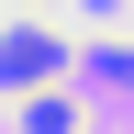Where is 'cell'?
<instances>
[{
    "label": "cell",
    "mask_w": 134,
    "mask_h": 134,
    "mask_svg": "<svg viewBox=\"0 0 134 134\" xmlns=\"http://www.w3.org/2000/svg\"><path fill=\"white\" fill-rule=\"evenodd\" d=\"M45 78H67V45L45 23H11L0 34V90H45Z\"/></svg>",
    "instance_id": "1"
},
{
    "label": "cell",
    "mask_w": 134,
    "mask_h": 134,
    "mask_svg": "<svg viewBox=\"0 0 134 134\" xmlns=\"http://www.w3.org/2000/svg\"><path fill=\"white\" fill-rule=\"evenodd\" d=\"M23 134H78V100H56V90H23Z\"/></svg>",
    "instance_id": "2"
}]
</instances>
